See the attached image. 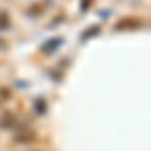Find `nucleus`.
<instances>
[{
    "label": "nucleus",
    "instance_id": "obj_1",
    "mask_svg": "<svg viewBox=\"0 0 151 151\" xmlns=\"http://www.w3.org/2000/svg\"><path fill=\"white\" fill-rule=\"evenodd\" d=\"M12 97V93H10V89H6V87H0V105H4L8 99Z\"/></svg>",
    "mask_w": 151,
    "mask_h": 151
},
{
    "label": "nucleus",
    "instance_id": "obj_2",
    "mask_svg": "<svg viewBox=\"0 0 151 151\" xmlns=\"http://www.w3.org/2000/svg\"><path fill=\"white\" fill-rule=\"evenodd\" d=\"M60 42H63V40H60V38H57V40H52L50 45H45V48H42V50H45V52H50V50H55Z\"/></svg>",
    "mask_w": 151,
    "mask_h": 151
},
{
    "label": "nucleus",
    "instance_id": "obj_3",
    "mask_svg": "<svg viewBox=\"0 0 151 151\" xmlns=\"http://www.w3.org/2000/svg\"><path fill=\"white\" fill-rule=\"evenodd\" d=\"M2 119H4V121H0V127H4V129L10 127V123H12V115H10V113H6Z\"/></svg>",
    "mask_w": 151,
    "mask_h": 151
},
{
    "label": "nucleus",
    "instance_id": "obj_4",
    "mask_svg": "<svg viewBox=\"0 0 151 151\" xmlns=\"http://www.w3.org/2000/svg\"><path fill=\"white\" fill-rule=\"evenodd\" d=\"M10 24H8V16L4 14V12H0V28L4 30V28H8Z\"/></svg>",
    "mask_w": 151,
    "mask_h": 151
},
{
    "label": "nucleus",
    "instance_id": "obj_5",
    "mask_svg": "<svg viewBox=\"0 0 151 151\" xmlns=\"http://www.w3.org/2000/svg\"><path fill=\"white\" fill-rule=\"evenodd\" d=\"M97 32H99V26H91V28H89V30L83 35V40H87V38H89L91 35H97Z\"/></svg>",
    "mask_w": 151,
    "mask_h": 151
},
{
    "label": "nucleus",
    "instance_id": "obj_6",
    "mask_svg": "<svg viewBox=\"0 0 151 151\" xmlns=\"http://www.w3.org/2000/svg\"><path fill=\"white\" fill-rule=\"evenodd\" d=\"M42 103H45V101H42V99H38V101H36V105H35L38 113H45V105H42Z\"/></svg>",
    "mask_w": 151,
    "mask_h": 151
}]
</instances>
